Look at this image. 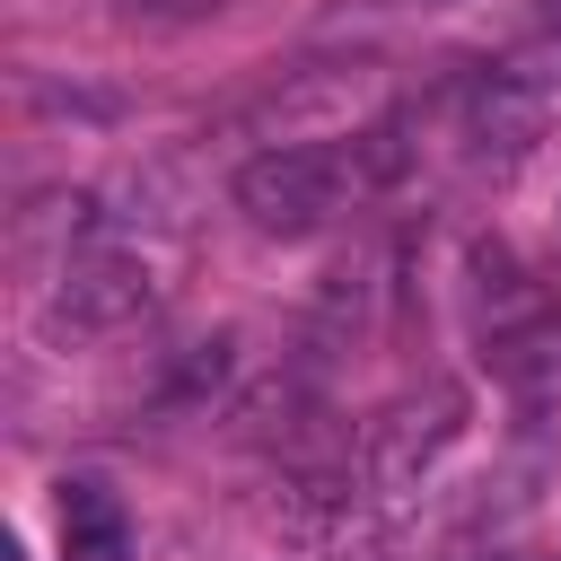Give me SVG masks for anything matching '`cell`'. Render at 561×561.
Masks as SVG:
<instances>
[{"instance_id": "6da1fadb", "label": "cell", "mask_w": 561, "mask_h": 561, "mask_svg": "<svg viewBox=\"0 0 561 561\" xmlns=\"http://www.w3.org/2000/svg\"><path fill=\"white\" fill-rule=\"evenodd\" d=\"M403 175V140L394 123L377 131H333V140H272L237 167L228 202L245 210L254 237H316L342 210H359L368 193H386Z\"/></svg>"}, {"instance_id": "7a4b0ae2", "label": "cell", "mask_w": 561, "mask_h": 561, "mask_svg": "<svg viewBox=\"0 0 561 561\" xmlns=\"http://www.w3.org/2000/svg\"><path fill=\"white\" fill-rule=\"evenodd\" d=\"M158 298H167L158 254L123 245V237H79L61 254V280H53V324H70V333H123Z\"/></svg>"}, {"instance_id": "3957f363", "label": "cell", "mask_w": 561, "mask_h": 561, "mask_svg": "<svg viewBox=\"0 0 561 561\" xmlns=\"http://www.w3.org/2000/svg\"><path fill=\"white\" fill-rule=\"evenodd\" d=\"M543 123H552V88L535 70H482L465 88V140H473V158H517L526 140H543Z\"/></svg>"}, {"instance_id": "277c9868", "label": "cell", "mask_w": 561, "mask_h": 561, "mask_svg": "<svg viewBox=\"0 0 561 561\" xmlns=\"http://www.w3.org/2000/svg\"><path fill=\"white\" fill-rule=\"evenodd\" d=\"M456 430H465V386H430V394H412V403H394V412L377 421V438H368V473L394 491V482H412Z\"/></svg>"}, {"instance_id": "5b68a950", "label": "cell", "mask_w": 561, "mask_h": 561, "mask_svg": "<svg viewBox=\"0 0 561 561\" xmlns=\"http://www.w3.org/2000/svg\"><path fill=\"white\" fill-rule=\"evenodd\" d=\"M61 561H131V517L88 473L61 482Z\"/></svg>"}, {"instance_id": "8992f818", "label": "cell", "mask_w": 561, "mask_h": 561, "mask_svg": "<svg viewBox=\"0 0 561 561\" xmlns=\"http://www.w3.org/2000/svg\"><path fill=\"white\" fill-rule=\"evenodd\" d=\"M123 18H140V26H202V18H219V9H237V0H114Z\"/></svg>"}]
</instances>
